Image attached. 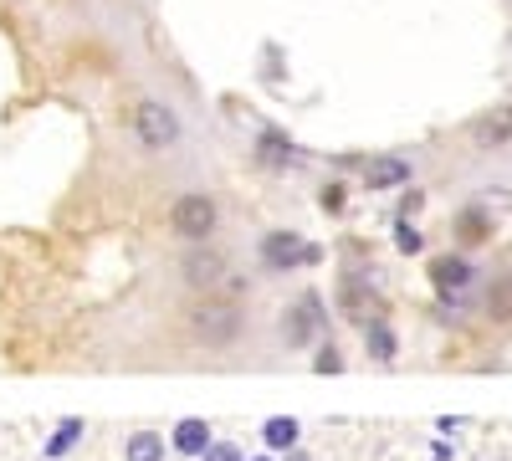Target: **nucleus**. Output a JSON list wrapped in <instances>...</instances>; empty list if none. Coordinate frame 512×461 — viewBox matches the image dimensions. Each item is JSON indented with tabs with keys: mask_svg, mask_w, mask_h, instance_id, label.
Here are the masks:
<instances>
[{
	"mask_svg": "<svg viewBox=\"0 0 512 461\" xmlns=\"http://www.w3.org/2000/svg\"><path fill=\"white\" fill-rule=\"evenodd\" d=\"M134 139L149 149V154H164L180 144V118L175 108H164L159 98H139L134 103Z\"/></svg>",
	"mask_w": 512,
	"mask_h": 461,
	"instance_id": "7ed1b4c3",
	"label": "nucleus"
},
{
	"mask_svg": "<svg viewBox=\"0 0 512 461\" xmlns=\"http://www.w3.org/2000/svg\"><path fill=\"white\" fill-rule=\"evenodd\" d=\"M338 308H344V318H354V323L379 318V308L369 303V292H364V282H359V277H344V287H338Z\"/></svg>",
	"mask_w": 512,
	"mask_h": 461,
	"instance_id": "9b49d317",
	"label": "nucleus"
},
{
	"mask_svg": "<svg viewBox=\"0 0 512 461\" xmlns=\"http://www.w3.org/2000/svg\"><path fill=\"white\" fill-rule=\"evenodd\" d=\"M364 344H369V354H374L379 364H390V359L400 354V339H395V328H390V323H384V313L364 323Z\"/></svg>",
	"mask_w": 512,
	"mask_h": 461,
	"instance_id": "f8f14e48",
	"label": "nucleus"
},
{
	"mask_svg": "<svg viewBox=\"0 0 512 461\" xmlns=\"http://www.w3.org/2000/svg\"><path fill=\"white\" fill-rule=\"evenodd\" d=\"M169 446H175L180 456H205L210 446H216V436H210V426L200 421V415H185V421H175V431H169Z\"/></svg>",
	"mask_w": 512,
	"mask_h": 461,
	"instance_id": "1a4fd4ad",
	"label": "nucleus"
},
{
	"mask_svg": "<svg viewBox=\"0 0 512 461\" xmlns=\"http://www.w3.org/2000/svg\"><path fill=\"white\" fill-rule=\"evenodd\" d=\"M313 369H318V374H338V369H344V359H338V349L328 344V349H323V354L313 359Z\"/></svg>",
	"mask_w": 512,
	"mask_h": 461,
	"instance_id": "aec40b11",
	"label": "nucleus"
},
{
	"mask_svg": "<svg viewBox=\"0 0 512 461\" xmlns=\"http://www.w3.org/2000/svg\"><path fill=\"white\" fill-rule=\"evenodd\" d=\"M318 262V246H308L297 231H272L262 241V267L267 272H292V267H313Z\"/></svg>",
	"mask_w": 512,
	"mask_h": 461,
	"instance_id": "20e7f679",
	"label": "nucleus"
},
{
	"mask_svg": "<svg viewBox=\"0 0 512 461\" xmlns=\"http://www.w3.org/2000/svg\"><path fill=\"white\" fill-rule=\"evenodd\" d=\"M200 461H246V451H241L236 441H216V446H210Z\"/></svg>",
	"mask_w": 512,
	"mask_h": 461,
	"instance_id": "6ab92c4d",
	"label": "nucleus"
},
{
	"mask_svg": "<svg viewBox=\"0 0 512 461\" xmlns=\"http://www.w3.org/2000/svg\"><path fill=\"white\" fill-rule=\"evenodd\" d=\"M185 282L195 287V292H216L221 282H226V257H221V251H190V257H185Z\"/></svg>",
	"mask_w": 512,
	"mask_h": 461,
	"instance_id": "423d86ee",
	"label": "nucleus"
},
{
	"mask_svg": "<svg viewBox=\"0 0 512 461\" xmlns=\"http://www.w3.org/2000/svg\"><path fill=\"white\" fill-rule=\"evenodd\" d=\"M472 277H477V267L466 257H436L431 262V282H436L441 298H451V303H461V292L472 287Z\"/></svg>",
	"mask_w": 512,
	"mask_h": 461,
	"instance_id": "39448f33",
	"label": "nucleus"
},
{
	"mask_svg": "<svg viewBox=\"0 0 512 461\" xmlns=\"http://www.w3.org/2000/svg\"><path fill=\"white\" fill-rule=\"evenodd\" d=\"M123 461H164V436L134 431V436L123 441Z\"/></svg>",
	"mask_w": 512,
	"mask_h": 461,
	"instance_id": "4468645a",
	"label": "nucleus"
},
{
	"mask_svg": "<svg viewBox=\"0 0 512 461\" xmlns=\"http://www.w3.org/2000/svg\"><path fill=\"white\" fill-rule=\"evenodd\" d=\"M216 226H221V205H216V195H205V190H185L175 205H169V231H175L180 241H190V246L210 241Z\"/></svg>",
	"mask_w": 512,
	"mask_h": 461,
	"instance_id": "f03ea898",
	"label": "nucleus"
},
{
	"mask_svg": "<svg viewBox=\"0 0 512 461\" xmlns=\"http://www.w3.org/2000/svg\"><path fill=\"white\" fill-rule=\"evenodd\" d=\"M487 318L492 323H512V272L487 287Z\"/></svg>",
	"mask_w": 512,
	"mask_h": 461,
	"instance_id": "2eb2a0df",
	"label": "nucleus"
},
{
	"mask_svg": "<svg viewBox=\"0 0 512 461\" xmlns=\"http://www.w3.org/2000/svg\"><path fill=\"white\" fill-rule=\"evenodd\" d=\"M251 461H272V456H251Z\"/></svg>",
	"mask_w": 512,
	"mask_h": 461,
	"instance_id": "4be33fe9",
	"label": "nucleus"
},
{
	"mask_svg": "<svg viewBox=\"0 0 512 461\" xmlns=\"http://www.w3.org/2000/svg\"><path fill=\"white\" fill-rule=\"evenodd\" d=\"M487 231H492V221H487L482 211H466V216L456 221V236H461L466 246H477V241H487Z\"/></svg>",
	"mask_w": 512,
	"mask_h": 461,
	"instance_id": "f3484780",
	"label": "nucleus"
},
{
	"mask_svg": "<svg viewBox=\"0 0 512 461\" xmlns=\"http://www.w3.org/2000/svg\"><path fill=\"white\" fill-rule=\"evenodd\" d=\"M318 323H323V303L308 292V298H303V303H297V308L282 318V339H287V344H308L313 333H318Z\"/></svg>",
	"mask_w": 512,
	"mask_h": 461,
	"instance_id": "6e6552de",
	"label": "nucleus"
},
{
	"mask_svg": "<svg viewBox=\"0 0 512 461\" xmlns=\"http://www.w3.org/2000/svg\"><path fill=\"white\" fill-rule=\"evenodd\" d=\"M472 134H477V144H482V149H492V144H507V139H512V108H497V113H487V118L477 123Z\"/></svg>",
	"mask_w": 512,
	"mask_h": 461,
	"instance_id": "ddd939ff",
	"label": "nucleus"
},
{
	"mask_svg": "<svg viewBox=\"0 0 512 461\" xmlns=\"http://www.w3.org/2000/svg\"><path fill=\"white\" fill-rule=\"evenodd\" d=\"M364 185L369 190H400V185H410V159H400V154L369 159L364 164Z\"/></svg>",
	"mask_w": 512,
	"mask_h": 461,
	"instance_id": "0eeeda50",
	"label": "nucleus"
},
{
	"mask_svg": "<svg viewBox=\"0 0 512 461\" xmlns=\"http://www.w3.org/2000/svg\"><path fill=\"white\" fill-rule=\"evenodd\" d=\"M297 441H303V426H297L292 415H267L262 421V446L267 451L287 456V451H297Z\"/></svg>",
	"mask_w": 512,
	"mask_h": 461,
	"instance_id": "9d476101",
	"label": "nucleus"
},
{
	"mask_svg": "<svg viewBox=\"0 0 512 461\" xmlns=\"http://www.w3.org/2000/svg\"><path fill=\"white\" fill-rule=\"evenodd\" d=\"M395 246L405 251V257H415V251L425 246V236H420V231L410 226V216H400V226H395Z\"/></svg>",
	"mask_w": 512,
	"mask_h": 461,
	"instance_id": "a211bd4d",
	"label": "nucleus"
},
{
	"mask_svg": "<svg viewBox=\"0 0 512 461\" xmlns=\"http://www.w3.org/2000/svg\"><path fill=\"white\" fill-rule=\"evenodd\" d=\"M282 461H313V456H308V451H303V446H297V451H287V456H282Z\"/></svg>",
	"mask_w": 512,
	"mask_h": 461,
	"instance_id": "412c9836",
	"label": "nucleus"
},
{
	"mask_svg": "<svg viewBox=\"0 0 512 461\" xmlns=\"http://www.w3.org/2000/svg\"><path fill=\"white\" fill-rule=\"evenodd\" d=\"M82 441V421H77V415H67V421L52 431V441L47 446H41V456H47V461H57V456H67L72 446Z\"/></svg>",
	"mask_w": 512,
	"mask_h": 461,
	"instance_id": "dca6fc26",
	"label": "nucleus"
},
{
	"mask_svg": "<svg viewBox=\"0 0 512 461\" xmlns=\"http://www.w3.org/2000/svg\"><path fill=\"white\" fill-rule=\"evenodd\" d=\"M241 328H246V313L226 298H200L190 308V333L205 344V349H231L241 339Z\"/></svg>",
	"mask_w": 512,
	"mask_h": 461,
	"instance_id": "f257e3e1",
	"label": "nucleus"
}]
</instances>
